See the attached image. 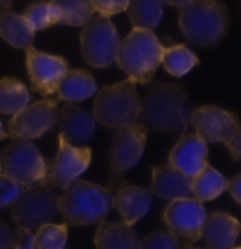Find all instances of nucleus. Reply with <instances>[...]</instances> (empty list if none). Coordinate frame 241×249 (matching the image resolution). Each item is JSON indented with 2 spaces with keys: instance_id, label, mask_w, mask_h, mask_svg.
Returning a JSON list of instances; mask_svg holds the SVG:
<instances>
[{
  "instance_id": "36",
  "label": "nucleus",
  "mask_w": 241,
  "mask_h": 249,
  "mask_svg": "<svg viewBox=\"0 0 241 249\" xmlns=\"http://www.w3.org/2000/svg\"><path fill=\"white\" fill-rule=\"evenodd\" d=\"M225 144L227 146V149L230 150V155L233 156V159L239 160L241 153V132L237 133L236 136H233L230 140H227Z\"/></svg>"
},
{
  "instance_id": "9",
  "label": "nucleus",
  "mask_w": 241,
  "mask_h": 249,
  "mask_svg": "<svg viewBox=\"0 0 241 249\" xmlns=\"http://www.w3.org/2000/svg\"><path fill=\"white\" fill-rule=\"evenodd\" d=\"M148 130L138 122L119 127L109 152L112 177H120L140 161L147 143Z\"/></svg>"
},
{
  "instance_id": "12",
  "label": "nucleus",
  "mask_w": 241,
  "mask_h": 249,
  "mask_svg": "<svg viewBox=\"0 0 241 249\" xmlns=\"http://www.w3.org/2000/svg\"><path fill=\"white\" fill-rule=\"evenodd\" d=\"M26 65L32 89L46 99L54 98L60 79L69 70L64 57L43 53L32 47L26 48Z\"/></svg>"
},
{
  "instance_id": "22",
  "label": "nucleus",
  "mask_w": 241,
  "mask_h": 249,
  "mask_svg": "<svg viewBox=\"0 0 241 249\" xmlns=\"http://www.w3.org/2000/svg\"><path fill=\"white\" fill-rule=\"evenodd\" d=\"M0 37L16 48H29L34 43L35 31L24 15L10 10L0 12Z\"/></svg>"
},
{
  "instance_id": "18",
  "label": "nucleus",
  "mask_w": 241,
  "mask_h": 249,
  "mask_svg": "<svg viewBox=\"0 0 241 249\" xmlns=\"http://www.w3.org/2000/svg\"><path fill=\"white\" fill-rule=\"evenodd\" d=\"M152 205V193L138 186L120 187L113 197V207L119 211L127 225H134L144 218Z\"/></svg>"
},
{
  "instance_id": "33",
  "label": "nucleus",
  "mask_w": 241,
  "mask_h": 249,
  "mask_svg": "<svg viewBox=\"0 0 241 249\" xmlns=\"http://www.w3.org/2000/svg\"><path fill=\"white\" fill-rule=\"evenodd\" d=\"M10 249H35V238L32 231L18 227L13 235V244Z\"/></svg>"
},
{
  "instance_id": "30",
  "label": "nucleus",
  "mask_w": 241,
  "mask_h": 249,
  "mask_svg": "<svg viewBox=\"0 0 241 249\" xmlns=\"http://www.w3.org/2000/svg\"><path fill=\"white\" fill-rule=\"evenodd\" d=\"M182 244L172 232L158 231L148 235L143 242L141 249H181Z\"/></svg>"
},
{
  "instance_id": "29",
  "label": "nucleus",
  "mask_w": 241,
  "mask_h": 249,
  "mask_svg": "<svg viewBox=\"0 0 241 249\" xmlns=\"http://www.w3.org/2000/svg\"><path fill=\"white\" fill-rule=\"evenodd\" d=\"M24 17L29 20L34 31L44 30L54 24H60V13L51 3H34L26 9Z\"/></svg>"
},
{
  "instance_id": "40",
  "label": "nucleus",
  "mask_w": 241,
  "mask_h": 249,
  "mask_svg": "<svg viewBox=\"0 0 241 249\" xmlns=\"http://www.w3.org/2000/svg\"><path fill=\"white\" fill-rule=\"evenodd\" d=\"M181 249H200V248H193L192 245H182Z\"/></svg>"
},
{
  "instance_id": "8",
  "label": "nucleus",
  "mask_w": 241,
  "mask_h": 249,
  "mask_svg": "<svg viewBox=\"0 0 241 249\" xmlns=\"http://www.w3.org/2000/svg\"><path fill=\"white\" fill-rule=\"evenodd\" d=\"M15 222L26 230L37 231L58 215V197L44 184L26 187L12 205Z\"/></svg>"
},
{
  "instance_id": "1",
  "label": "nucleus",
  "mask_w": 241,
  "mask_h": 249,
  "mask_svg": "<svg viewBox=\"0 0 241 249\" xmlns=\"http://www.w3.org/2000/svg\"><path fill=\"white\" fill-rule=\"evenodd\" d=\"M192 105L177 84L157 82L140 99V124L147 130L182 136L189 127Z\"/></svg>"
},
{
  "instance_id": "28",
  "label": "nucleus",
  "mask_w": 241,
  "mask_h": 249,
  "mask_svg": "<svg viewBox=\"0 0 241 249\" xmlns=\"http://www.w3.org/2000/svg\"><path fill=\"white\" fill-rule=\"evenodd\" d=\"M35 249H65L68 225L48 222L35 231Z\"/></svg>"
},
{
  "instance_id": "39",
  "label": "nucleus",
  "mask_w": 241,
  "mask_h": 249,
  "mask_svg": "<svg viewBox=\"0 0 241 249\" xmlns=\"http://www.w3.org/2000/svg\"><path fill=\"white\" fill-rule=\"evenodd\" d=\"M9 138V133H6L4 132V129H3V124H1V122H0V140H4Z\"/></svg>"
},
{
  "instance_id": "21",
  "label": "nucleus",
  "mask_w": 241,
  "mask_h": 249,
  "mask_svg": "<svg viewBox=\"0 0 241 249\" xmlns=\"http://www.w3.org/2000/svg\"><path fill=\"white\" fill-rule=\"evenodd\" d=\"M97 91V84L86 70H68L57 85L58 99L80 102L93 96Z\"/></svg>"
},
{
  "instance_id": "6",
  "label": "nucleus",
  "mask_w": 241,
  "mask_h": 249,
  "mask_svg": "<svg viewBox=\"0 0 241 249\" xmlns=\"http://www.w3.org/2000/svg\"><path fill=\"white\" fill-rule=\"evenodd\" d=\"M49 161L27 139H15L0 153V173L26 187L44 184Z\"/></svg>"
},
{
  "instance_id": "15",
  "label": "nucleus",
  "mask_w": 241,
  "mask_h": 249,
  "mask_svg": "<svg viewBox=\"0 0 241 249\" xmlns=\"http://www.w3.org/2000/svg\"><path fill=\"white\" fill-rule=\"evenodd\" d=\"M208 143L196 135H182L169 153L168 166L179 170L188 177H195L208 163Z\"/></svg>"
},
{
  "instance_id": "37",
  "label": "nucleus",
  "mask_w": 241,
  "mask_h": 249,
  "mask_svg": "<svg viewBox=\"0 0 241 249\" xmlns=\"http://www.w3.org/2000/svg\"><path fill=\"white\" fill-rule=\"evenodd\" d=\"M188 1H191V0H164V3H166V4L177 6V7H181L182 4H185V3H188Z\"/></svg>"
},
{
  "instance_id": "35",
  "label": "nucleus",
  "mask_w": 241,
  "mask_h": 249,
  "mask_svg": "<svg viewBox=\"0 0 241 249\" xmlns=\"http://www.w3.org/2000/svg\"><path fill=\"white\" fill-rule=\"evenodd\" d=\"M227 190L237 204H241V176L237 174L233 180L227 181Z\"/></svg>"
},
{
  "instance_id": "3",
  "label": "nucleus",
  "mask_w": 241,
  "mask_h": 249,
  "mask_svg": "<svg viewBox=\"0 0 241 249\" xmlns=\"http://www.w3.org/2000/svg\"><path fill=\"white\" fill-rule=\"evenodd\" d=\"M179 27L189 43L216 46L228 29V12L217 0H191L179 7Z\"/></svg>"
},
{
  "instance_id": "13",
  "label": "nucleus",
  "mask_w": 241,
  "mask_h": 249,
  "mask_svg": "<svg viewBox=\"0 0 241 249\" xmlns=\"http://www.w3.org/2000/svg\"><path fill=\"white\" fill-rule=\"evenodd\" d=\"M91 161L92 150L89 147H75L58 136V153L54 161L49 163L46 186L65 188L88 170Z\"/></svg>"
},
{
  "instance_id": "16",
  "label": "nucleus",
  "mask_w": 241,
  "mask_h": 249,
  "mask_svg": "<svg viewBox=\"0 0 241 249\" xmlns=\"http://www.w3.org/2000/svg\"><path fill=\"white\" fill-rule=\"evenodd\" d=\"M60 136L72 146H83L91 142L96 132V119L86 110L68 104L58 110Z\"/></svg>"
},
{
  "instance_id": "25",
  "label": "nucleus",
  "mask_w": 241,
  "mask_h": 249,
  "mask_svg": "<svg viewBox=\"0 0 241 249\" xmlns=\"http://www.w3.org/2000/svg\"><path fill=\"white\" fill-rule=\"evenodd\" d=\"M31 96L27 87L16 78L0 79V113L15 115L29 105Z\"/></svg>"
},
{
  "instance_id": "4",
  "label": "nucleus",
  "mask_w": 241,
  "mask_h": 249,
  "mask_svg": "<svg viewBox=\"0 0 241 249\" xmlns=\"http://www.w3.org/2000/svg\"><path fill=\"white\" fill-rule=\"evenodd\" d=\"M164 48L152 30L133 29L120 40L114 61L136 84H150L161 64Z\"/></svg>"
},
{
  "instance_id": "41",
  "label": "nucleus",
  "mask_w": 241,
  "mask_h": 249,
  "mask_svg": "<svg viewBox=\"0 0 241 249\" xmlns=\"http://www.w3.org/2000/svg\"><path fill=\"white\" fill-rule=\"evenodd\" d=\"M233 249H241V248H240V247H234V248H233Z\"/></svg>"
},
{
  "instance_id": "5",
  "label": "nucleus",
  "mask_w": 241,
  "mask_h": 249,
  "mask_svg": "<svg viewBox=\"0 0 241 249\" xmlns=\"http://www.w3.org/2000/svg\"><path fill=\"white\" fill-rule=\"evenodd\" d=\"M93 115L97 122L110 129H119L137 122L140 96L136 82L127 78L100 89L95 99Z\"/></svg>"
},
{
  "instance_id": "23",
  "label": "nucleus",
  "mask_w": 241,
  "mask_h": 249,
  "mask_svg": "<svg viewBox=\"0 0 241 249\" xmlns=\"http://www.w3.org/2000/svg\"><path fill=\"white\" fill-rule=\"evenodd\" d=\"M164 0H130L126 9L134 29L154 30L162 20Z\"/></svg>"
},
{
  "instance_id": "24",
  "label": "nucleus",
  "mask_w": 241,
  "mask_h": 249,
  "mask_svg": "<svg viewBox=\"0 0 241 249\" xmlns=\"http://www.w3.org/2000/svg\"><path fill=\"white\" fill-rule=\"evenodd\" d=\"M227 190V180L222 173L206 164L192 177V194L200 202L211 201Z\"/></svg>"
},
{
  "instance_id": "2",
  "label": "nucleus",
  "mask_w": 241,
  "mask_h": 249,
  "mask_svg": "<svg viewBox=\"0 0 241 249\" xmlns=\"http://www.w3.org/2000/svg\"><path fill=\"white\" fill-rule=\"evenodd\" d=\"M121 183L123 180L116 177V181L112 180L110 186L102 187L76 178L58 197V214L71 227L97 224L113 208V197Z\"/></svg>"
},
{
  "instance_id": "31",
  "label": "nucleus",
  "mask_w": 241,
  "mask_h": 249,
  "mask_svg": "<svg viewBox=\"0 0 241 249\" xmlns=\"http://www.w3.org/2000/svg\"><path fill=\"white\" fill-rule=\"evenodd\" d=\"M24 187L0 173V210L10 207L20 197Z\"/></svg>"
},
{
  "instance_id": "17",
  "label": "nucleus",
  "mask_w": 241,
  "mask_h": 249,
  "mask_svg": "<svg viewBox=\"0 0 241 249\" xmlns=\"http://www.w3.org/2000/svg\"><path fill=\"white\" fill-rule=\"evenodd\" d=\"M240 233V222L226 213L214 211L206 214L200 239L208 249H233Z\"/></svg>"
},
{
  "instance_id": "19",
  "label": "nucleus",
  "mask_w": 241,
  "mask_h": 249,
  "mask_svg": "<svg viewBox=\"0 0 241 249\" xmlns=\"http://www.w3.org/2000/svg\"><path fill=\"white\" fill-rule=\"evenodd\" d=\"M150 191L168 201L186 198L192 194V178L171 166H154Z\"/></svg>"
},
{
  "instance_id": "34",
  "label": "nucleus",
  "mask_w": 241,
  "mask_h": 249,
  "mask_svg": "<svg viewBox=\"0 0 241 249\" xmlns=\"http://www.w3.org/2000/svg\"><path fill=\"white\" fill-rule=\"evenodd\" d=\"M15 231L0 219V249H10L13 244Z\"/></svg>"
},
{
  "instance_id": "32",
  "label": "nucleus",
  "mask_w": 241,
  "mask_h": 249,
  "mask_svg": "<svg viewBox=\"0 0 241 249\" xmlns=\"http://www.w3.org/2000/svg\"><path fill=\"white\" fill-rule=\"evenodd\" d=\"M130 0H91L93 12H97L99 16L112 17L121 13L127 9Z\"/></svg>"
},
{
  "instance_id": "7",
  "label": "nucleus",
  "mask_w": 241,
  "mask_h": 249,
  "mask_svg": "<svg viewBox=\"0 0 241 249\" xmlns=\"http://www.w3.org/2000/svg\"><path fill=\"white\" fill-rule=\"evenodd\" d=\"M80 51L83 60L95 68L110 67L117 54L120 37L109 17L92 16L82 26Z\"/></svg>"
},
{
  "instance_id": "11",
  "label": "nucleus",
  "mask_w": 241,
  "mask_h": 249,
  "mask_svg": "<svg viewBox=\"0 0 241 249\" xmlns=\"http://www.w3.org/2000/svg\"><path fill=\"white\" fill-rule=\"evenodd\" d=\"M206 218L203 204L196 198L174 200L166 207L164 221L182 245H193L200 239V231Z\"/></svg>"
},
{
  "instance_id": "26",
  "label": "nucleus",
  "mask_w": 241,
  "mask_h": 249,
  "mask_svg": "<svg viewBox=\"0 0 241 249\" xmlns=\"http://www.w3.org/2000/svg\"><path fill=\"white\" fill-rule=\"evenodd\" d=\"M161 62L166 72L174 77L181 78L195 68L199 64V58L189 48H186L183 44H178L164 48Z\"/></svg>"
},
{
  "instance_id": "38",
  "label": "nucleus",
  "mask_w": 241,
  "mask_h": 249,
  "mask_svg": "<svg viewBox=\"0 0 241 249\" xmlns=\"http://www.w3.org/2000/svg\"><path fill=\"white\" fill-rule=\"evenodd\" d=\"M13 1H15V0H0V6L9 10V9L13 6Z\"/></svg>"
},
{
  "instance_id": "14",
  "label": "nucleus",
  "mask_w": 241,
  "mask_h": 249,
  "mask_svg": "<svg viewBox=\"0 0 241 249\" xmlns=\"http://www.w3.org/2000/svg\"><path fill=\"white\" fill-rule=\"evenodd\" d=\"M189 124L193 126L196 136L205 143H226L240 133L237 115L219 107H200L192 110Z\"/></svg>"
},
{
  "instance_id": "20",
  "label": "nucleus",
  "mask_w": 241,
  "mask_h": 249,
  "mask_svg": "<svg viewBox=\"0 0 241 249\" xmlns=\"http://www.w3.org/2000/svg\"><path fill=\"white\" fill-rule=\"evenodd\" d=\"M96 249H141V241L124 221L102 219L95 233Z\"/></svg>"
},
{
  "instance_id": "10",
  "label": "nucleus",
  "mask_w": 241,
  "mask_h": 249,
  "mask_svg": "<svg viewBox=\"0 0 241 249\" xmlns=\"http://www.w3.org/2000/svg\"><path fill=\"white\" fill-rule=\"evenodd\" d=\"M58 99H44L20 109L9 122V138L37 139L49 132L58 119Z\"/></svg>"
},
{
  "instance_id": "27",
  "label": "nucleus",
  "mask_w": 241,
  "mask_h": 249,
  "mask_svg": "<svg viewBox=\"0 0 241 249\" xmlns=\"http://www.w3.org/2000/svg\"><path fill=\"white\" fill-rule=\"evenodd\" d=\"M60 13V24L80 27L93 16L91 0H51Z\"/></svg>"
}]
</instances>
